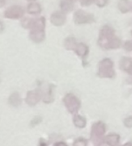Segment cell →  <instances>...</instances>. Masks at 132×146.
<instances>
[{
  "label": "cell",
  "instance_id": "1",
  "mask_svg": "<svg viewBox=\"0 0 132 146\" xmlns=\"http://www.w3.org/2000/svg\"><path fill=\"white\" fill-rule=\"evenodd\" d=\"M97 75L102 78H114L115 72L113 69V62L110 59L105 58L100 61Z\"/></svg>",
  "mask_w": 132,
  "mask_h": 146
},
{
  "label": "cell",
  "instance_id": "2",
  "mask_svg": "<svg viewBox=\"0 0 132 146\" xmlns=\"http://www.w3.org/2000/svg\"><path fill=\"white\" fill-rule=\"evenodd\" d=\"M106 131V126L103 122L99 121L96 122L92 125L91 128V139L93 143L96 146H101V143L103 142V135Z\"/></svg>",
  "mask_w": 132,
  "mask_h": 146
},
{
  "label": "cell",
  "instance_id": "3",
  "mask_svg": "<svg viewBox=\"0 0 132 146\" xmlns=\"http://www.w3.org/2000/svg\"><path fill=\"white\" fill-rule=\"evenodd\" d=\"M113 37H115V35H114V30L110 26L105 25V26L102 27L101 31H100L99 41H98V43H99V45L102 48L107 49L108 44H109V42L112 40Z\"/></svg>",
  "mask_w": 132,
  "mask_h": 146
},
{
  "label": "cell",
  "instance_id": "4",
  "mask_svg": "<svg viewBox=\"0 0 132 146\" xmlns=\"http://www.w3.org/2000/svg\"><path fill=\"white\" fill-rule=\"evenodd\" d=\"M63 102H64V105L66 106V108H67V110L70 113H76L79 110L80 105H81L79 99L71 93L66 94L64 96Z\"/></svg>",
  "mask_w": 132,
  "mask_h": 146
},
{
  "label": "cell",
  "instance_id": "5",
  "mask_svg": "<svg viewBox=\"0 0 132 146\" xmlns=\"http://www.w3.org/2000/svg\"><path fill=\"white\" fill-rule=\"evenodd\" d=\"M23 15H24V9L21 6H17V5H13V6L9 7L4 12V16L9 19H19Z\"/></svg>",
  "mask_w": 132,
  "mask_h": 146
},
{
  "label": "cell",
  "instance_id": "6",
  "mask_svg": "<svg viewBox=\"0 0 132 146\" xmlns=\"http://www.w3.org/2000/svg\"><path fill=\"white\" fill-rule=\"evenodd\" d=\"M74 21L76 24H86L94 21V18L91 14L83 10H77L74 14Z\"/></svg>",
  "mask_w": 132,
  "mask_h": 146
},
{
  "label": "cell",
  "instance_id": "7",
  "mask_svg": "<svg viewBox=\"0 0 132 146\" xmlns=\"http://www.w3.org/2000/svg\"><path fill=\"white\" fill-rule=\"evenodd\" d=\"M41 98H42V93L39 90H30L27 92L25 101L29 106H34L40 101Z\"/></svg>",
  "mask_w": 132,
  "mask_h": 146
},
{
  "label": "cell",
  "instance_id": "8",
  "mask_svg": "<svg viewBox=\"0 0 132 146\" xmlns=\"http://www.w3.org/2000/svg\"><path fill=\"white\" fill-rule=\"evenodd\" d=\"M30 39L33 41V42L36 43H40L44 40L45 38V32L44 29H39V28H32L30 29Z\"/></svg>",
  "mask_w": 132,
  "mask_h": 146
},
{
  "label": "cell",
  "instance_id": "9",
  "mask_svg": "<svg viewBox=\"0 0 132 146\" xmlns=\"http://www.w3.org/2000/svg\"><path fill=\"white\" fill-rule=\"evenodd\" d=\"M50 21L53 25L55 26H61L65 23L66 21V16L63 12H60V11H57V12H54L50 17Z\"/></svg>",
  "mask_w": 132,
  "mask_h": 146
},
{
  "label": "cell",
  "instance_id": "10",
  "mask_svg": "<svg viewBox=\"0 0 132 146\" xmlns=\"http://www.w3.org/2000/svg\"><path fill=\"white\" fill-rule=\"evenodd\" d=\"M119 140H120V137L118 134H109L108 136H106L104 138L103 141L107 144L108 146H117L118 143H119Z\"/></svg>",
  "mask_w": 132,
  "mask_h": 146
},
{
  "label": "cell",
  "instance_id": "11",
  "mask_svg": "<svg viewBox=\"0 0 132 146\" xmlns=\"http://www.w3.org/2000/svg\"><path fill=\"white\" fill-rule=\"evenodd\" d=\"M74 51H75L78 56L83 58V57H85L86 55L88 54V47H87V45L84 44V43H77Z\"/></svg>",
  "mask_w": 132,
  "mask_h": 146
},
{
  "label": "cell",
  "instance_id": "12",
  "mask_svg": "<svg viewBox=\"0 0 132 146\" xmlns=\"http://www.w3.org/2000/svg\"><path fill=\"white\" fill-rule=\"evenodd\" d=\"M131 8L132 6L129 0H119V2H118V9L122 13L128 12V11L131 10Z\"/></svg>",
  "mask_w": 132,
  "mask_h": 146
},
{
  "label": "cell",
  "instance_id": "13",
  "mask_svg": "<svg viewBox=\"0 0 132 146\" xmlns=\"http://www.w3.org/2000/svg\"><path fill=\"white\" fill-rule=\"evenodd\" d=\"M21 101H22V100H21L20 95H19L17 92H14V93H12L10 96H9L8 102L11 106H13V107H17V106H19L21 104Z\"/></svg>",
  "mask_w": 132,
  "mask_h": 146
},
{
  "label": "cell",
  "instance_id": "14",
  "mask_svg": "<svg viewBox=\"0 0 132 146\" xmlns=\"http://www.w3.org/2000/svg\"><path fill=\"white\" fill-rule=\"evenodd\" d=\"M132 66V59L129 58V57H122L121 60H120V68L122 70L128 72L130 68Z\"/></svg>",
  "mask_w": 132,
  "mask_h": 146
},
{
  "label": "cell",
  "instance_id": "15",
  "mask_svg": "<svg viewBox=\"0 0 132 146\" xmlns=\"http://www.w3.org/2000/svg\"><path fill=\"white\" fill-rule=\"evenodd\" d=\"M27 12L29 14H33V15H36V14H39L41 12V6L36 2H32L28 5L27 7Z\"/></svg>",
  "mask_w": 132,
  "mask_h": 146
},
{
  "label": "cell",
  "instance_id": "16",
  "mask_svg": "<svg viewBox=\"0 0 132 146\" xmlns=\"http://www.w3.org/2000/svg\"><path fill=\"white\" fill-rule=\"evenodd\" d=\"M73 123L76 127L78 128H83L86 125V119L81 115H75L73 117Z\"/></svg>",
  "mask_w": 132,
  "mask_h": 146
},
{
  "label": "cell",
  "instance_id": "17",
  "mask_svg": "<svg viewBox=\"0 0 132 146\" xmlns=\"http://www.w3.org/2000/svg\"><path fill=\"white\" fill-rule=\"evenodd\" d=\"M60 7L63 12H70L73 9V2L68 1V0H62L60 3Z\"/></svg>",
  "mask_w": 132,
  "mask_h": 146
},
{
  "label": "cell",
  "instance_id": "18",
  "mask_svg": "<svg viewBox=\"0 0 132 146\" xmlns=\"http://www.w3.org/2000/svg\"><path fill=\"white\" fill-rule=\"evenodd\" d=\"M76 45H77V42H76V40L73 37H68V38L65 39L64 46L67 50H74Z\"/></svg>",
  "mask_w": 132,
  "mask_h": 146
},
{
  "label": "cell",
  "instance_id": "19",
  "mask_svg": "<svg viewBox=\"0 0 132 146\" xmlns=\"http://www.w3.org/2000/svg\"><path fill=\"white\" fill-rule=\"evenodd\" d=\"M52 86L48 88L46 92L44 93V95H42V98H43V101L45 103H50V102L53 101V94H52Z\"/></svg>",
  "mask_w": 132,
  "mask_h": 146
},
{
  "label": "cell",
  "instance_id": "20",
  "mask_svg": "<svg viewBox=\"0 0 132 146\" xmlns=\"http://www.w3.org/2000/svg\"><path fill=\"white\" fill-rule=\"evenodd\" d=\"M120 44H121V41H120V39L118 38V37L115 36V37H113V38H112V40L109 42L107 49H116V48H118V47L120 46Z\"/></svg>",
  "mask_w": 132,
  "mask_h": 146
},
{
  "label": "cell",
  "instance_id": "21",
  "mask_svg": "<svg viewBox=\"0 0 132 146\" xmlns=\"http://www.w3.org/2000/svg\"><path fill=\"white\" fill-rule=\"evenodd\" d=\"M32 23H33V19H31V18H25L21 21V25H22L24 28L30 29L31 26H32Z\"/></svg>",
  "mask_w": 132,
  "mask_h": 146
},
{
  "label": "cell",
  "instance_id": "22",
  "mask_svg": "<svg viewBox=\"0 0 132 146\" xmlns=\"http://www.w3.org/2000/svg\"><path fill=\"white\" fill-rule=\"evenodd\" d=\"M87 145V141L83 138H78L74 141L73 146H86Z\"/></svg>",
  "mask_w": 132,
  "mask_h": 146
},
{
  "label": "cell",
  "instance_id": "23",
  "mask_svg": "<svg viewBox=\"0 0 132 146\" xmlns=\"http://www.w3.org/2000/svg\"><path fill=\"white\" fill-rule=\"evenodd\" d=\"M94 2L98 7H104L108 3V0H94Z\"/></svg>",
  "mask_w": 132,
  "mask_h": 146
},
{
  "label": "cell",
  "instance_id": "24",
  "mask_svg": "<svg viewBox=\"0 0 132 146\" xmlns=\"http://www.w3.org/2000/svg\"><path fill=\"white\" fill-rule=\"evenodd\" d=\"M124 125L128 128L132 127V116H129V117H127V118L124 119Z\"/></svg>",
  "mask_w": 132,
  "mask_h": 146
},
{
  "label": "cell",
  "instance_id": "25",
  "mask_svg": "<svg viewBox=\"0 0 132 146\" xmlns=\"http://www.w3.org/2000/svg\"><path fill=\"white\" fill-rule=\"evenodd\" d=\"M124 49L127 51H132V40L126 41L124 43Z\"/></svg>",
  "mask_w": 132,
  "mask_h": 146
},
{
  "label": "cell",
  "instance_id": "26",
  "mask_svg": "<svg viewBox=\"0 0 132 146\" xmlns=\"http://www.w3.org/2000/svg\"><path fill=\"white\" fill-rule=\"evenodd\" d=\"M94 2V0H80V3L83 6H89L90 4Z\"/></svg>",
  "mask_w": 132,
  "mask_h": 146
},
{
  "label": "cell",
  "instance_id": "27",
  "mask_svg": "<svg viewBox=\"0 0 132 146\" xmlns=\"http://www.w3.org/2000/svg\"><path fill=\"white\" fill-rule=\"evenodd\" d=\"M40 122H41V117H35L34 119L31 121V125L34 126V125H36V124L40 123Z\"/></svg>",
  "mask_w": 132,
  "mask_h": 146
},
{
  "label": "cell",
  "instance_id": "28",
  "mask_svg": "<svg viewBox=\"0 0 132 146\" xmlns=\"http://www.w3.org/2000/svg\"><path fill=\"white\" fill-rule=\"evenodd\" d=\"M54 146H67V144L64 143V142H57Z\"/></svg>",
  "mask_w": 132,
  "mask_h": 146
},
{
  "label": "cell",
  "instance_id": "29",
  "mask_svg": "<svg viewBox=\"0 0 132 146\" xmlns=\"http://www.w3.org/2000/svg\"><path fill=\"white\" fill-rule=\"evenodd\" d=\"M3 30H4V24L2 21H0V33L3 32Z\"/></svg>",
  "mask_w": 132,
  "mask_h": 146
},
{
  "label": "cell",
  "instance_id": "30",
  "mask_svg": "<svg viewBox=\"0 0 132 146\" xmlns=\"http://www.w3.org/2000/svg\"><path fill=\"white\" fill-rule=\"evenodd\" d=\"M6 3V0H0V7H3Z\"/></svg>",
  "mask_w": 132,
  "mask_h": 146
},
{
  "label": "cell",
  "instance_id": "31",
  "mask_svg": "<svg viewBox=\"0 0 132 146\" xmlns=\"http://www.w3.org/2000/svg\"><path fill=\"white\" fill-rule=\"evenodd\" d=\"M40 146H47V143L43 139L40 140Z\"/></svg>",
  "mask_w": 132,
  "mask_h": 146
},
{
  "label": "cell",
  "instance_id": "32",
  "mask_svg": "<svg viewBox=\"0 0 132 146\" xmlns=\"http://www.w3.org/2000/svg\"><path fill=\"white\" fill-rule=\"evenodd\" d=\"M122 146H132V143H131V142H127V143H125L124 145H122Z\"/></svg>",
  "mask_w": 132,
  "mask_h": 146
},
{
  "label": "cell",
  "instance_id": "33",
  "mask_svg": "<svg viewBox=\"0 0 132 146\" xmlns=\"http://www.w3.org/2000/svg\"><path fill=\"white\" fill-rule=\"evenodd\" d=\"M128 73H129L130 75H132V66H131V68H130L129 70H128Z\"/></svg>",
  "mask_w": 132,
  "mask_h": 146
},
{
  "label": "cell",
  "instance_id": "34",
  "mask_svg": "<svg viewBox=\"0 0 132 146\" xmlns=\"http://www.w3.org/2000/svg\"><path fill=\"white\" fill-rule=\"evenodd\" d=\"M68 1H71V2H73V1H74V0H68Z\"/></svg>",
  "mask_w": 132,
  "mask_h": 146
},
{
  "label": "cell",
  "instance_id": "35",
  "mask_svg": "<svg viewBox=\"0 0 132 146\" xmlns=\"http://www.w3.org/2000/svg\"><path fill=\"white\" fill-rule=\"evenodd\" d=\"M28 1H34V0H28Z\"/></svg>",
  "mask_w": 132,
  "mask_h": 146
},
{
  "label": "cell",
  "instance_id": "36",
  "mask_svg": "<svg viewBox=\"0 0 132 146\" xmlns=\"http://www.w3.org/2000/svg\"><path fill=\"white\" fill-rule=\"evenodd\" d=\"M131 34H132V31H131Z\"/></svg>",
  "mask_w": 132,
  "mask_h": 146
}]
</instances>
